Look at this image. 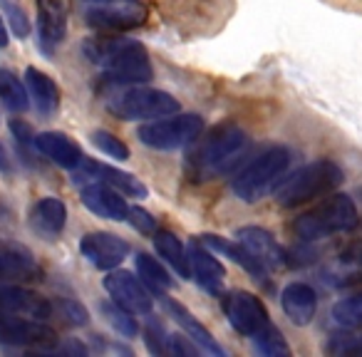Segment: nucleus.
Returning a JSON list of instances; mask_svg holds the SVG:
<instances>
[{
  "instance_id": "nucleus-1",
  "label": "nucleus",
  "mask_w": 362,
  "mask_h": 357,
  "mask_svg": "<svg viewBox=\"0 0 362 357\" xmlns=\"http://www.w3.org/2000/svg\"><path fill=\"white\" fill-rule=\"evenodd\" d=\"M82 52L92 65L107 72V80L117 85H146L154 77L149 52L136 40L117 35L90 37L82 45Z\"/></svg>"
},
{
  "instance_id": "nucleus-37",
  "label": "nucleus",
  "mask_w": 362,
  "mask_h": 357,
  "mask_svg": "<svg viewBox=\"0 0 362 357\" xmlns=\"http://www.w3.org/2000/svg\"><path fill=\"white\" fill-rule=\"evenodd\" d=\"M166 355H187V357H194L199 355V345L192 340V337H184V335H169L166 340Z\"/></svg>"
},
{
  "instance_id": "nucleus-29",
  "label": "nucleus",
  "mask_w": 362,
  "mask_h": 357,
  "mask_svg": "<svg viewBox=\"0 0 362 357\" xmlns=\"http://www.w3.org/2000/svg\"><path fill=\"white\" fill-rule=\"evenodd\" d=\"M0 102L13 112H25L30 107V92L11 70H0Z\"/></svg>"
},
{
  "instance_id": "nucleus-5",
  "label": "nucleus",
  "mask_w": 362,
  "mask_h": 357,
  "mask_svg": "<svg viewBox=\"0 0 362 357\" xmlns=\"http://www.w3.org/2000/svg\"><path fill=\"white\" fill-rule=\"evenodd\" d=\"M291 166V149L286 146H268L266 151L256 156L251 164H246L233 179V194L241 201L256 204L266 197L271 189L278 187L281 176Z\"/></svg>"
},
{
  "instance_id": "nucleus-40",
  "label": "nucleus",
  "mask_w": 362,
  "mask_h": 357,
  "mask_svg": "<svg viewBox=\"0 0 362 357\" xmlns=\"http://www.w3.org/2000/svg\"><path fill=\"white\" fill-rule=\"evenodd\" d=\"M8 45V30H6V23H3V18H0V47Z\"/></svg>"
},
{
  "instance_id": "nucleus-7",
  "label": "nucleus",
  "mask_w": 362,
  "mask_h": 357,
  "mask_svg": "<svg viewBox=\"0 0 362 357\" xmlns=\"http://www.w3.org/2000/svg\"><path fill=\"white\" fill-rule=\"evenodd\" d=\"M204 131V119L199 115H169L161 119H151L139 127L136 136L144 146L159 151H171L192 144Z\"/></svg>"
},
{
  "instance_id": "nucleus-28",
  "label": "nucleus",
  "mask_w": 362,
  "mask_h": 357,
  "mask_svg": "<svg viewBox=\"0 0 362 357\" xmlns=\"http://www.w3.org/2000/svg\"><path fill=\"white\" fill-rule=\"evenodd\" d=\"M337 288H352L362 283V241L350 243L337 256Z\"/></svg>"
},
{
  "instance_id": "nucleus-17",
  "label": "nucleus",
  "mask_w": 362,
  "mask_h": 357,
  "mask_svg": "<svg viewBox=\"0 0 362 357\" xmlns=\"http://www.w3.org/2000/svg\"><path fill=\"white\" fill-rule=\"evenodd\" d=\"M236 241L241 243L253 258H258L268 271H276V268L288 266V253L283 251V246L273 238L271 231H266V228L241 226L236 231Z\"/></svg>"
},
{
  "instance_id": "nucleus-39",
  "label": "nucleus",
  "mask_w": 362,
  "mask_h": 357,
  "mask_svg": "<svg viewBox=\"0 0 362 357\" xmlns=\"http://www.w3.org/2000/svg\"><path fill=\"white\" fill-rule=\"evenodd\" d=\"M342 340L340 347H330V352H345V355H362V337L360 340H355V337L350 335H337Z\"/></svg>"
},
{
  "instance_id": "nucleus-24",
  "label": "nucleus",
  "mask_w": 362,
  "mask_h": 357,
  "mask_svg": "<svg viewBox=\"0 0 362 357\" xmlns=\"http://www.w3.org/2000/svg\"><path fill=\"white\" fill-rule=\"evenodd\" d=\"M199 241L204 243V246H209L214 253H221V256H228L233 263H238V266L243 268L246 273H251L256 281H261V283H268V268L263 266L258 258H253L251 253L246 251V248L241 246V243H231V241H226V238H221V236H211V233H206V236H199Z\"/></svg>"
},
{
  "instance_id": "nucleus-14",
  "label": "nucleus",
  "mask_w": 362,
  "mask_h": 357,
  "mask_svg": "<svg viewBox=\"0 0 362 357\" xmlns=\"http://www.w3.org/2000/svg\"><path fill=\"white\" fill-rule=\"evenodd\" d=\"M80 251L87 261L100 271H115L127 256H129V243L124 238L107 231H92L82 236Z\"/></svg>"
},
{
  "instance_id": "nucleus-9",
  "label": "nucleus",
  "mask_w": 362,
  "mask_h": 357,
  "mask_svg": "<svg viewBox=\"0 0 362 357\" xmlns=\"http://www.w3.org/2000/svg\"><path fill=\"white\" fill-rule=\"evenodd\" d=\"M57 340V332L45 320L28 315L0 312V342L11 347H30V352L47 347Z\"/></svg>"
},
{
  "instance_id": "nucleus-41",
  "label": "nucleus",
  "mask_w": 362,
  "mask_h": 357,
  "mask_svg": "<svg viewBox=\"0 0 362 357\" xmlns=\"http://www.w3.org/2000/svg\"><path fill=\"white\" fill-rule=\"evenodd\" d=\"M87 3H107V0H87Z\"/></svg>"
},
{
  "instance_id": "nucleus-30",
  "label": "nucleus",
  "mask_w": 362,
  "mask_h": 357,
  "mask_svg": "<svg viewBox=\"0 0 362 357\" xmlns=\"http://www.w3.org/2000/svg\"><path fill=\"white\" fill-rule=\"evenodd\" d=\"M332 320L345 330H360L362 327V291L345 295L332 305Z\"/></svg>"
},
{
  "instance_id": "nucleus-12",
  "label": "nucleus",
  "mask_w": 362,
  "mask_h": 357,
  "mask_svg": "<svg viewBox=\"0 0 362 357\" xmlns=\"http://www.w3.org/2000/svg\"><path fill=\"white\" fill-rule=\"evenodd\" d=\"M105 291L110 293V298L124 310L134 312V315H149L154 300H151L149 291L144 288V283L136 281L129 271H110L105 278Z\"/></svg>"
},
{
  "instance_id": "nucleus-11",
  "label": "nucleus",
  "mask_w": 362,
  "mask_h": 357,
  "mask_svg": "<svg viewBox=\"0 0 362 357\" xmlns=\"http://www.w3.org/2000/svg\"><path fill=\"white\" fill-rule=\"evenodd\" d=\"M75 182H80V184L105 182V184H110V187H115L117 192L124 194V197H132V199H146V194H149V189L144 187V182L136 179L134 174L117 169V166H112V164H102V161L87 159V156L75 169Z\"/></svg>"
},
{
  "instance_id": "nucleus-27",
  "label": "nucleus",
  "mask_w": 362,
  "mask_h": 357,
  "mask_svg": "<svg viewBox=\"0 0 362 357\" xmlns=\"http://www.w3.org/2000/svg\"><path fill=\"white\" fill-rule=\"evenodd\" d=\"M134 263H136V273H139L141 283H144L151 293L161 295V293H166L174 286V278L169 276V271H166L156 258H151L149 253H136Z\"/></svg>"
},
{
  "instance_id": "nucleus-25",
  "label": "nucleus",
  "mask_w": 362,
  "mask_h": 357,
  "mask_svg": "<svg viewBox=\"0 0 362 357\" xmlns=\"http://www.w3.org/2000/svg\"><path fill=\"white\" fill-rule=\"evenodd\" d=\"M25 85L28 92H30L33 102H35L37 112L42 115H52L57 112V105H60V92H57V85L50 75H45L37 67H28L25 70Z\"/></svg>"
},
{
  "instance_id": "nucleus-33",
  "label": "nucleus",
  "mask_w": 362,
  "mask_h": 357,
  "mask_svg": "<svg viewBox=\"0 0 362 357\" xmlns=\"http://www.w3.org/2000/svg\"><path fill=\"white\" fill-rule=\"evenodd\" d=\"M92 144H95L100 151H105L107 156L117 159V161H127V159H129V146H127L122 139H117V136L112 134V131H107V129L92 131Z\"/></svg>"
},
{
  "instance_id": "nucleus-15",
  "label": "nucleus",
  "mask_w": 362,
  "mask_h": 357,
  "mask_svg": "<svg viewBox=\"0 0 362 357\" xmlns=\"http://www.w3.org/2000/svg\"><path fill=\"white\" fill-rule=\"evenodd\" d=\"M189 253V271L192 278L211 295H221L223 283H226V271H223L221 261L214 256V251L209 246H204L199 238H194L187 248Z\"/></svg>"
},
{
  "instance_id": "nucleus-31",
  "label": "nucleus",
  "mask_w": 362,
  "mask_h": 357,
  "mask_svg": "<svg viewBox=\"0 0 362 357\" xmlns=\"http://www.w3.org/2000/svg\"><path fill=\"white\" fill-rule=\"evenodd\" d=\"M102 312H105V317L110 320V325L115 327L119 335H124V337H136V335H139V322H136L134 312L119 308L115 300H112V305H110V303H105V305H102Z\"/></svg>"
},
{
  "instance_id": "nucleus-10",
  "label": "nucleus",
  "mask_w": 362,
  "mask_h": 357,
  "mask_svg": "<svg viewBox=\"0 0 362 357\" xmlns=\"http://www.w3.org/2000/svg\"><path fill=\"white\" fill-rule=\"evenodd\" d=\"M87 25L105 33H122L139 28L146 21V8L134 3V0H107V3H95L85 13Z\"/></svg>"
},
{
  "instance_id": "nucleus-18",
  "label": "nucleus",
  "mask_w": 362,
  "mask_h": 357,
  "mask_svg": "<svg viewBox=\"0 0 362 357\" xmlns=\"http://www.w3.org/2000/svg\"><path fill=\"white\" fill-rule=\"evenodd\" d=\"M67 35V11L62 0H37V40L45 55H52Z\"/></svg>"
},
{
  "instance_id": "nucleus-19",
  "label": "nucleus",
  "mask_w": 362,
  "mask_h": 357,
  "mask_svg": "<svg viewBox=\"0 0 362 357\" xmlns=\"http://www.w3.org/2000/svg\"><path fill=\"white\" fill-rule=\"evenodd\" d=\"M281 308L286 312V317L298 327H305L313 322L317 312V293L308 283H288L281 293Z\"/></svg>"
},
{
  "instance_id": "nucleus-13",
  "label": "nucleus",
  "mask_w": 362,
  "mask_h": 357,
  "mask_svg": "<svg viewBox=\"0 0 362 357\" xmlns=\"http://www.w3.org/2000/svg\"><path fill=\"white\" fill-rule=\"evenodd\" d=\"M0 312L50 320L52 312H55V305L45 295H40V293L11 281V283H0Z\"/></svg>"
},
{
  "instance_id": "nucleus-23",
  "label": "nucleus",
  "mask_w": 362,
  "mask_h": 357,
  "mask_svg": "<svg viewBox=\"0 0 362 357\" xmlns=\"http://www.w3.org/2000/svg\"><path fill=\"white\" fill-rule=\"evenodd\" d=\"M67 223V206L62 204V199L57 197H45L33 206L30 211V226L35 233L45 238H55L62 233Z\"/></svg>"
},
{
  "instance_id": "nucleus-21",
  "label": "nucleus",
  "mask_w": 362,
  "mask_h": 357,
  "mask_svg": "<svg viewBox=\"0 0 362 357\" xmlns=\"http://www.w3.org/2000/svg\"><path fill=\"white\" fill-rule=\"evenodd\" d=\"M159 300H161V305L166 308V312H169V315L174 317V320L181 325V330L187 332V335L192 337V340L197 342V345L202 347L204 352H209V355H223L221 345H218V342L214 340V335L209 332V327L204 325V322H199L197 317H194L192 312L187 310V308L181 305L179 300L169 298L166 293H161Z\"/></svg>"
},
{
  "instance_id": "nucleus-35",
  "label": "nucleus",
  "mask_w": 362,
  "mask_h": 357,
  "mask_svg": "<svg viewBox=\"0 0 362 357\" xmlns=\"http://www.w3.org/2000/svg\"><path fill=\"white\" fill-rule=\"evenodd\" d=\"M144 340H146L149 352H154V355H166V340H169V332L164 330V325H161L159 320H154V317H151V320L146 322Z\"/></svg>"
},
{
  "instance_id": "nucleus-6",
  "label": "nucleus",
  "mask_w": 362,
  "mask_h": 357,
  "mask_svg": "<svg viewBox=\"0 0 362 357\" xmlns=\"http://www.w3.org/2000/svg\"><path fill=\"white\" fill-rule=\"evenodd\" d=\"M110 112L124 122L136 119H161L179 112V102L164 90H151V87H129L110 100Z\"/></svg>"
},
{
  "instance_id": "nucleus-16",
  "label": "nucleus",
  "mask_w": 362,
  "mask_h": 357,
  "mask_svg": "<svg viewBox=\"0 0 362 357\" xmlns=\"http://www.w3.org/2000/svg\"><path fill=\"white\" fill-rule=\"evenodd\" d=\"M80 199L95 216L110 218V221H124L129 213V204H127L124 194L117 192L115 187L105 182H87L82 184Z\"/></svg>"
},
{
  "instance_id": "nucleus-26",
  "label": "nucleus",
  "mask_w": 362,
  "mask_h": 357,
  "mask_svg": "<svg viewBox=\"0 0 362 357\" xmlns=\"http://www.w3.org/2000/svg\"><path fill=\"white\" fill-rule=\"evenodd\" d=\"M154 248L166 263L176 271L179 278H192V271H189V253L184 248V243L169 231H154Z\"/></svg>"
},
{
  "instance_id": "nucleus-8",
  "label": "nucleus",
  "mask_w": 362,
  "mask_h": 357,
  "mask_svg": "<svg viewBox=\"0 0 362 357\" xmlns=\"http://www.w3.org/2000/svg\"><path fill=\"white\" fill-rule=\"evenodd\" d=\"M223 312H226L228 322L236 332H241L243 337H258L271 322L266 305L258 295L248 291H231L223 298Z\"/></svg>"
},
{
  "instance_id": "nucleus-32",
  "label": "nucleus",
  "mask_w": 362,
  "mask_h": 357,
  "mask_svg": "<svg viewBox=\"0 0 362 357\" xmlns=\"http://www.w3.org/2000/svg\"><path fill=\"white\" fill-rule=\"evenodd\" d=\"M253 342H256L258 352H263V355H268V357L291 355V347H288L286 337H283V332L278 330L276 325H268L261 335L253 337Z\"/></svg>"
},
{
  "instance_id": "nucleus-4",
  "label": "nucleus",
  "mask_w": 362,
  "mask_h": 357,
  "mask_svg": "<svg viewBox=\"0 0 362 357\" xmlns=\"http://www.w3.org/2000/svg\"><path fill=\"white\" fill-rule=\"evenodd\" d=\"M360 226V213L347 194H327L317 206L300 213L293 223V233L300 241H320V238L345 233Z\"/></svg>"
},
{
  "instance_id": "nucleus-22",
  "label": "nucleus",
  "mask_w": 362,
  "mask_h": 357,
  "mask_svg": "<svg viewBox=\"0 0 362 357\" xmlns=\"http://www.w3.org/2000/svg\"><path fill=\"white\" fill-rule=\"evenodd\" d=\"M37 273L40 268L25 246L0 241V281H35Z\"/></svg>"
},
{
  "instance_id": "nucleus-34",
  "label": "nucleus",
  "mask_w": 362,
  "mask_h": 357,
  "mask_svg": "<svg viewBox=\"0 0 362 357\" xmlns=\"http://www.w3.org/2000/svg\"><path fill=\"white\" fill-rule=\"evenodd\" d=\"M0 8H3V16L11 23L13 33L18 37H28L30 35V23H28V16L23 11L21 0H0Z\"/></svg>"
},
{
  "instance_id": "nucleus-3",
  "label": "nucleus",
  "mask_w": 362,
  "mask_h": 357,
  "mask_svg": "<svg viewBox=\"0 0 362 357\" xmlns=\"http://www.w3.org/2000/svg\"><path fill=\"white\" fill-rule=\"evenodd\" d=\"M342 182H345V171L340 169V164L330 159H317L293 171L288 179L278 182L276 201L283 209H296L332 194Z\"/></svg>"
},
{
  "instance_id": "nucleus-20",
  "label": "nucleus",
  "mask_w": 362,
  "mask_h": 357,
  "mask_svg": "<svg viewBox=\"0 0 362 357\" xmlns=\"http://www.w3.org/2000/svg\"><path fill=\"white\" fill-rule=\"evenodd\" d=\"M33 144H35V149L40 151L42 156L55 161L62 169L75 171L77 166L82 164V159H85L80 144H77L75 139H70L67 134H62V131H40V134H35Z\"/></svg>"
},
{
  "instance_id": "nucleus-38",
  "label": "nucleus",
  "mask_w": 362,
  "mask_h": 357,
  "mask_svg": "<svg viewBox=\"0 0 362 357\" xmlns=\"http://www.w3.org/2000/svg\"><path fill=\"white\" fill-rule=\"evenodd\" d=\"M57 310L62 312V317H67L70 325H85L87 322V310L77 300H67V298H62V300H57Z\"/></svg>"
},
{
  "instance_id": "nucleus-2",
  "label": "nucleus",
  "mask_w": 362,
  "mask_h": 357,
  "mask_svg": "<svg viewBox=\"0 0 362 357\" xmlns=\"http://www.w3.org/2000/svg\"><path fill=\"white\" fill-rule=\"evenodd\" d=\"M246 149H248L246 131L233 124V122H223V124L211 129L209 136H204L194 146V151L189 154L187 161L189 176H192L194 182H209L214 176L231 169Z\"/></svg>"
},
{
  "instance_id": "nucleus-36",
  "label": "nucleus",
  "mask_w": 362,
  "mask_h": 357,
  "mask_svg": "<svg viewBox=\"0 0 362 357\" xmlns=\"http://www.w3.org/2000/svg\"><path fill=\"white\" fill-rule=\"evenodd\" d=\"M127 218H129V223L136 228V231L146 233V236H154V231H159V228H156V218L151 216L149 211H144L141 206H129Z\"/></svg>"
}]
</instances>
